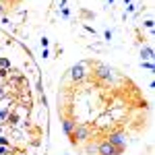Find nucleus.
<instances>
[{"instance_id": "9b49d317", "label": "nucleus", "mask_w": 155, "mask_h": 155, "mask_svg": "<svg viewBox=\"0 0 155 155\" xmlns=\"http://www.w3.org/2000/svg\"><path fill=\"white\" fill-rule=\"evenodd\" d=\"M39 44H41V48L46 50V48H48V44H50V39H48V37H41V39H39Z\"/></svg>"}, {"instance_id": "dca6fc26", "label": "nucleus", "mask_w": 155, "mask_h": 155, "mask_svg": "<svg viewBox=\"0 0 155 155\" xmlns=\"http://www.w3.org/2000/svg\"><path fill=\"white\" fill-rule=\"evenodd\" d=\"M6 72H8V71H4V68H0V79H4V77H6Z\"/></svg>"}, {"instance_id": "7ed1b4c3", "label": "nucleus", "mask_w": 155, "mask_h": 155, "mask_svg": "<svg viewBox=\"0 0 155 155\" xmlns=\"http://www.w3.org/2000/svg\"><path fill=\"white\" fill-rule=\"evenodd\" d=\"M71 79L74 83H83L87 79V68H85V62H77L71 68Z\"/></svg>"}, {"instance_id": "20e7f679", "label": "nucleus", "mask_w": 155, "mask_h": 155, "mask_svg": "<svg viewBox=\"0 0 155 155\" xmlns=\"http://www.w3.org/2000/svg\"><path fill=\"white\" fill-rule=\"evenodd\" d=\"M106 141L110 145H114L116 149H120V151H122V149L126 147V134H124V132H110Z\"/></svg>"}, {"instance_id": "1a4fd4ad", "label": "nucleus", "mask_w": 155, "mask_h": 155, "mask_svg": "<svg viewBox=\"0 0 155 155\" xmlns=\"http://www.w3.org/2000/svg\"><path fill=\"white\" fill-rule=\"evenodd\" d=\"M11 141H8V137H4V134H0V147H8Z\"/></svg>"}, {"instance_id": "39448f33", "label": "nucleus", "mask_w": 155, "mask_h": 155, "mask_svg": "<svg viewBox=\"0 0 155 155\" xmlns=\"http://www.w3.org/2000/svg\"><path fill=\"white\" fill-rule=\"evenodd\" d=\"M95 151L99 155H118L120 153V149H116L114 145H110L107 141H101V143L95 147Z\"/></svg>"}, {"instance_id": "423d86ee", "label": "nucleus", "mask_w": 155, "mask_h": 155, "mask_svg": "<svg viewBox=\"0 0 155 155\" xmlns=\"http://www.w3.org/2000/svg\"><path fill=\"white\" fill-rule=\"evenodd\" d=\"M74 126H77V122H74L72 118H66V120H62V130L66 132L68 137L72 134V130H74Z\"/></svg>"}, {"instance_id": "6ab92c4d", "label": "nucleus", "mask_w": 155, "mask_h": 155, "mask_svg": "<svg viewBox=\"0 0 155 155\" xmlns=\"http://www.w3.org/2000/svg\"><path fill=\"white\" fill-rule=\"evenodd\" d=\"M2 95H4V89H0V97H2Z\"/></svg>"}, {"instance_id": "9d476101", "label": "nucleus", "mask_w": 155, "mask_h": 155, "mask_svg": "<svg viewBox=\"0 0 155 155\" xmlns=\"http://www.w3.org/2000/svg\"><path fill=\"white\" fill-rule=\"evenodd\" d=\"M23 81H25L23 74H17V77H12V83H15V85H17V83H23Z\"/></svg>"}, {"instance_id": "f3484780", "label": "nucleus", "mask_w": 155, "mask_h": 155, "mask_svg": "<svg viewBox=\"0 0 155 155\" xmlns=\"http://www.w3.org/2000/svg\"><path fill=\"white\" fill-rule=\"evenodd\" d=\"M2 12H4V6H2V4H0V17H2Z\"/></svg>"}, {"instance_id": "2eb2a0df", "label": "nucleus", "mask_w": 155, "mask_h": 155, "mask_svg": "<svg viewBox=\"0 0 155 155\" xmlns=\"http://www.w3.org/2000/svg\"><path fill=\"white\" fill-rule=\"evenodd\" d=\"M134 8H137V4H132V2H130V4H128V8H126V12H132Z\"/></svg>"}, {"instance_id": "f03ea898", "label": "nucleus", "mask_w": 155, "mask_h": 155, "mask_svg": "<svg viewBox=\"0 0 155 155\" xmlns=\"http://www.w3.org/2000/svg\"><path fill=\"white\" fill-rule=\"evenodd\" d=\"M71 139H72V143L91 139V130H89V126H87V124H77L74 130H72V134H71Z\"/></svg>"}, {"instance_id": "ddd939ff", "label": "nucleus", "mask_w": 155, "mask_h": 155, "mask_svg": "<svg viewBox=\"0 0 155 155\" xmlns=\"http://www.w3.org/2000/svg\"><path fill=\"white\" fill-rule=\"evenodd\" d=\"M145 27H147V29H153V19H149V21H145Z\"/></svg>"}, {"instance_id": "4468645a", "label": "nucleus", "mask_w": 155, "mask_h": 155, "mask_svg": "<svg viewBox=\"0 0 155 155\" xmlns=\"http://www.w3.org/2000/svg\"><path fill=\"white\" fill-rule=\"evenodd\" d=\"M8 151H11L8 147H0V155H6V153H8Z\"/></svg>"}, {"instance_id": "0eeeda50", "label": "nucleus", "mask_w": 155, "mask_h": 155, "mask_svg": "<svg viewBox=\"0 0 155 155\" xmlns=\"http://www.w3.org/2000/svg\"><path fill=\"white\" fill-rule=\"evenodd\" d=\"M141 60H145V62H151L153 60V48L151 46H145L141 50Z\"/></svg>"}, {"instance_id": "aec40b11", "label": "nucleus", "mask_w": 155, "mask_h": 155, "mask_svg": "<svg viewBox=\"0 0 155 155\" xmlns=\"http://www.w3.org/2000/svg\"><path fill=\"white\" fill-rule=\"evenodd\" d=\"M0 134H2V124H0Z\"/></svg>"}, {"instance_id": "4be33fe9", "label": "nucleus", "mask_w": 155, "mask_h": 155, "mask_svg": "<svg viewBox=\"0 0 155 155\" xmlns=\"http://www.w3.org/2000/svg\"><path fill=\"white\" fill-rule=\"evenodd\" d=\"M21 155H23V153H21Z\"/></svg>"}, {"instance_id": "f257e3e1", "label": "nucleus", "mask_w": 155, "mask_h": 155, "mask_svg": "<svg viewBox=\"0 0 155 155\" xmlns=\"http://www.w3.org/2000/svg\"><path fill=\"white\" fill-rule=\"evenodd\" d=\"M95 77L106 81V83H112L114 81V71L107 66V64H101V62H95Z\"/></svg>"}, {"instance_id": "f8f14e48", "label": "nucleus", "mask_w": 155, "mask_h": 155, "mask_svg": "<svg viewBox=\"0 0 155 155\" xmlns=\"http://www.w3.org/2000/svg\"><path fill=\"white\" fill-rule=\"evenodd\" d=\"M143 64V68H147V71H153V62H141Z\"/></svg>"}, {"instance_id": "6e6552de", "label": "nucleus", "mask_w": 155, "mask_h": 155, "mask_svg": "<svg viewBox=\"0 0 155 155\" xmlns=\"http://www.w3.org/2000/svg\"><path fill=\"white\" fill-rule=\"evenodd\" d=\"M0 68H4V71L11 68V60L8 58H0Z\"/></svg>"}, {"instance_id": "412c9836", "label": "nucleus", "mask_w": 155, "mask_h": 155, "mask_svg": "<svg viewBox=\"0 0 155 155\" xmlns=\"http://www.w3.org/2000/svg\"><path fill=\"white\" fill-rule=\"evenodd\" d=\"M107 2H110V4H112V2H114V0H107Z\"/></svg>"}, {"instance_id": "a211bd4d", "label": "nucleus", "mask_w": 155, "mask_h": 155, "mask_svg": "<svg viewBox=\"0 0 155 155\" xmlns=\"http://www.w3.org/2000/svg\"><path fill=\"white\" fill-rule=\"evenodd\" d=\"M130 2H132V0H124V4H130Z\"/></svg>"}]
</instances>
